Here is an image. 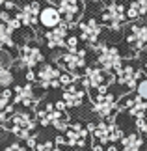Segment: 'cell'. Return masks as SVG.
I'll return each mask as SVG.
<instances>
[{
	"mask_svg": "<svg viewBox=\"0 0 147 151\" xmlns=\"http://www.w3.org/2000/svg\"><path fill=\"white\" fill-rule=\"evenodd\" d=\"M36 116L37 119L41 121V125H52L56 127L58 131H67L69 127V118H67V112H65V104L62 103H37V108H36Z\"/></svg>",
	"mask_w": 147,
	"mask_h": 151,
	"instance_id": "6da1fadb",
	"label": "cell"
},
{
	"mask_svg": "<svg viewBox=\"0 0 147 151\" xmlns=\"http://www.w3.org/2000/svg\"><path fill=\"white\" fill-rule=\"evenodd\" d=\"M4 127L9 132H13L17 138L26 140V138H30V132H34L36 129V119L28 112H13L4 123Z\"/></svg>",
	"mask_w": 147,
	"mask_h": 151,
	"instance_id": "7a4b0ae2",
	"label": "cell"
},
{
	"mask_svg": "<svg viewBox=\"0 0 147 151\" xmlns=\"http://www.w3.org/2000/svg\"><path fill=\"white\" fill-rule=\"evenodd\" d=\"M87 131L95 136V140L99 144H114V142H117V140L123 138V132L119 129V125H117L115 121H112L110 118L99 121L97 125L90 123L87 125Z\"/></svg>",
	"mask_w": 147,
	"mask_h": 151,
	"instance_id": "3957f363",
	"label": "cell"
},
{
	"mask_svg": "<svg viewBox=\"0 0 147 151\" xmlns=\"http://www.w3.org/2000/svg\"><path fill=\"white\" fill-rule=\"evenodd\" d=\"M80 80L84 84V90L104 91L114 78H112V73L106 71V69H103V67H86V71H84Z\"/></svg>",
	"mask_w": 147,
	"mask_h": 151,
	"instance_id": "277c9868",
	"label": "cell"
},
{
	"mask_svg": "<svg viewBox=\"0 0 147 151\" xmlns=\"http://www.w3.org/2000/svg\"><path fill=\"white\" fill-rule=\"evenodd\" d=\"M101 19H103V24L108 26L110 30H119V28L128 21L127 17V6L123 2H110L106 8L103 9L101 13Z\"/></svg>",
	"mask_w": 147,
	"mask_h": 151,
	"instance_id": "5b68a950",
	"label": "cell"
},
{
	"mask_svg": "<svg viewBox=\"0 0 147 151\" xmlns=\"http://www.w3.org/2000/svg\"><path fill=\"white\" fill-rule=\"evenodd\" d=\"M97 50V62L99 65H101L103 69H106V71H117V69L121 67V52L117 50L115 47H110V45H97L95 47Z\"/></svg>",
	"mask_w": 147,
	"mask_h": 151,
	"instance_id": "8992f818",
	"label": "cell"
},
{
	"mask_svg": "<svg viewBox=\"0 0 147 151\" xmlns=\"http://www.w3.org/2000/svg\"><path fill=\"white\" fill-rule=\"evenodd\" d=\"M91 103H93V112L103 119H108L117 108L115 97L110 91H95L91 95Z\"/></svg>",
	"mask_w": 147,
	"mask_h": 151,
	"instance_id": "52a82bcc",
	"label": "cell"
},
{
	"mask_svg": "<svg viewBox=\"0 0 147 151\" xmlns=\"http://www.w3.org/2000/svg\"><path fill=\"white\" fill-rule=\"evenodd\" d=\"M87 132H90L87 127H84L82 123H73L67 127L65 134L56 138V144L58 146L65 144V146H71V147H82L87 142Z\"/></svg>",
	"mask_w": 147,
	"mask_h": 151,
	"instance_id": "ba28073f",
	"label": "cell"
},
{
	"mask_svg": "<svg viewBox=\"0 0 147 151\" xmlns=\"http://www.w3.org/2000/svg\"><path fill=\"white\" fill-rule=\"evenodd\" d=\"M56 62H58V65L63 67L65 71L78 75L80 69L86 67V50L84 49H78V50H73V52L67 50V52H63L62 56H58Z\"/></svg>",
	"mask_w": 147,
	"mask_h": 151,
	"instance_id": "9c48e42d",
	"label": "cell"
},
{
	"mask_svg": "<svg viewBox=\"0 0 147 151\" xmlns=\"http://www.w3.org/2000/svg\"><path fill=\"white\" fill-rule=\"evenodd\" d=\"M60 15L63 22L69 26H75L84 13V0H60Z\"/></svg>",
	"mask_w": 147,
	"mask_h": 151,
	"instance_id": "30bf717a",
	"label": "cell"
},
{
	"mask_svg": "<svg viewBox=\"0 0 147 151\" xmlns=\"http://www.w3.org/2000/svg\"><path fill=\"white\" fill-rule=\"evenodd\" d=\"M140 77H142V69H140L136 63H121V67L115 71V80L125 88H134L140 82Z\"/></svg>",
	"mask_w": 147,
	"mask_h": 151,
	"instance_id": "8fae6325",
	"label": "cell"
},
{
	"mask_svg": "<svg viewBox=\"0 0 147 151\" xmlns=\"http://www.w3.org/2000/svg\"><path fill=\"white\" fill-rule=\"evenodd\" d=\"M117 108H119V112L121 110H127L132 118H140L142 114L147 112V101H143L138 93H127L125 97L119 99Z\"/></svg>",
	"mask_w": 147,
	"mask_h": 151,
	"instance_id": "7c38bea8",
	"label": "cell"
},
{
	"mask_svg": "<svg viewBox=\"0 0 147 151\" xmlns=\"http://www.w3.org/2000/svg\"><path fill=\"white\" fill-rule=\"evenodd\" d=\"M78 32H80V39H82V41H86V43L90 45V47H93V49L97 47L99 36H101V24H99V22L93 19V17L80 21Z\"/></svg>",
	"mask_w": 147,
	"mask_h": 151,
	"instance_id": "4fadbf2b",
	"label": "cell"
},
{
	"mask_svg": "<svg viewBox=\"0 0 147 151\" xmlns=\"http://www.w3.org/2000/svg\"><path fill=\"white\" fill-rule=\"evenodd\" d=\"M60 77H62V71L58 69L56 65L52 63H43L39 65V71H37V80L41 84V88H60Z\"/></svg>",
	"mask_w": 147,
	"mask_h": 151,
	"instance_id": "5bb4252c",
	"label": "cell"
},
{
	"mask_svg": "<svg viewBox=\"0 0 147 151\" xmlns=\"http://www.w3.org/2000/svg\"><path fill=\"white\" fill-rule=\"evenodd\" d=\"M43 60V52L36 43H26L21 47L19 52V65L26 69H34L37 63Z\"/></svg>",
	"mask_w": 147,
	"mask_h": 151,
	"instance_id": "9a60e30c",
	"label": "cell"
},
{
	"mask_svg": "<svg viewBox=\"0 0 147 151\" xmlns=\"http://www.w3.org/2000/svg\"><path fill=\"white\" fill-rule=\"evenodd\" d=\"M69 26L67 22H60L58 26L54 28H50L49 32L45 34V43H47V47L49 49H58V47H65V39L69 37Z\"/></svg>",
	"mask_w": 147,
	"mask_h": 151,
	"instance_id": "2e32d148",
	"label": "cell"
},
{
	"mask_svg": "<svg viewBox=\"0 0 147 151\" xmlns=\"http://www.w3.org/2000/svg\"><path fill=\"white\" fill-rule=\"evenodd\" d=\"M127 43L134 52H140L147 47V26L145 24H134L128 30Z\"/></svg>",
	"mask_w": 147,
	"mask_h": 151,
	"instance_id": "e0dca14e",
	"label": "cell"
},
{
	"mask_svg": "<svg viewBox=\"0 0 147 151\" xmlns=\"http://www.w3.org/2000/svg\"><path fill=\"white\" fill-rule=\"evenodd\" d=\"M13 103L15 104H22V106H36L37 104V97L36 91L28 82L26 86H15L13 90Z\"/></svg>",
	"mask_w": 147,
	"mask_h": 151,
	"instance_id": "ac0fdd59",
	"label": "cell"
},
{
	"mask_svg": "<svg viewBox=\"0 0 147 151\" xmlns=\"http://www.w3.org/2000/svg\"><path fill=\"white\" fill-rule=\"evenodd\" d=\"M39 13H41V8H39V2L36 0H30L22 6V9L17 13V17L21 19L22 26H34L36 22L39 21Z\"/></svg>",
	"mask_w": 147,
	"mask_h": 151,
	"instance_id": "d6986e66",
	"label": "cell"
},
{
	"mask_svg": "<svg viewBox=\"0 0 147 151\" xmlns=\"http://www.w3.org/2000/svg\"><path fill=\"white\" fill-rule=\"evenodd\" d=\"M84 97H86V91L76 88L75 84H71V86H67V88H63L62 101L69 108H78V106H82V103H84Z\"/></svg>",
	"mask_w": 147,
	"mask_h": 151,
	"instance_id": "ffe728a7",
	"label": "cell"
},
{
	"mask_svg": "<svg viewBox=\"0 0 147 151\" xmlns=\"http://www.w3.org/2000/svg\"><path fill=\"white\" fill-rule=\"evenodd\" d=\"M62 15H60V11H58L56 8H43L41 9V13H39V22L43 24L45 28H54L58 26L62 22Z\"/></svg>",
	"mask_w": 147,
	"mask_h": 151,
	"instance_id": "44dd1931",
	"label": "cell"
},
{
	"mask_svg": "<svg viewBox=\"0 0 147 151\" xmlns=\"http://www.w3.org/2000/svg\"><path fill=\"white\" fill-rule=\"evenodd\" d=\"M145 13H147V0H131V4L127 6V17L131 21H138Z\"/></svg>",
	"mask_w": 147,
	"mask_h": 151,
	"instance_id": "7402d4cb",
	"label": "cell"
},
{
	"mask_svg": "<svg viewBox=\"0 0 147 151\" xmlns=\"http://www.w3.org/2000/svg\"><path fill=\"white\" fill-rule=\"evenodd\" d=\"M142 149V136L132 132L121 138V151H140Z\"/></svg>",
	"mask_w": 147,
	"mask_h": 151,
	"instance_id": "603a6c76",
	"label": "cell"
},
{
	"mask_svg": "<svg viewBox=\"0 0 147 151\" xmlns=\"http://www.w3.org/2000/svg\"><path fill=\"white\" fill-rule=\"evenodd\" d=\"M13 45V30L0 21V49L2 47H11Z\"/></svg>",
	"mask_w": 147,
	"mask_h": 151,
	"instance_id": "cb8c5ba5",
	"label": "cell"
},
{
	"mask_svg": "<svg viewBox=\"0 0 147 151\" xmlns=\"http://www.w3.org/2000/svg\"><path fill=\"white\" fill-rule=\"evenodd\" d=\"M11 82H13V73L9 69H0V88L2 90H8Z\"/></svg>",
	"mask_w": 147,
	"mask_h": 151,
	"instance_id": "d4e9b609",
	"label": "cell"
},
{
	"mask_svg": "<svg viewBox=\"0 0 147 151\" xmlns=\"http://www.w3.org/2000/svg\"><path fill=\"white\" fill-rule=\"evenodd\" d=\"M11 101H13V91H11V90H2V91H0V110L9 108Z\"/></svg>",
	"mask_w": 147,
	"mask_h": 151,
	"instance_id": "484cf974",
	"label": "cell"
},
{
	"mask_svg": "<svg viewBox=\"0 0 147 151\" xmlns=\"http://www.w3.org/2000/svg\"><path fill=\"white\" fill-rule=\"evenodd\" d=\"M78 78H82L80 75H75V73H69V71H65V73H62V77H60V84L63 86V88H67V86L75 84Z\"/></svg>",
	"mask_w": 147,
	"mask_h": 151,
	"instance_id": "4316f807",
	"label": "cell"
},
{
	"mask_svg": "<svg viewBox=\"0 0 147 151\" xmlns=\"http://www.w3.org/2000/svg\"><path fill=\"white\" fill-rule=\"evenodd\" d=\"M13 63V58L6 49H0V69H9Z\"/></svg>",
	"mask_w": 147,
	"mask_h": 151,
	"instance_id": "83f0119b",
	"label": "cell"
},
{
	"mask_svg": "<svg viewBox=\"0 0 147 151\" xmlns=\"http://www.w3.org/2000/svg\"><path fill=\"white\" fill-rule=\"evenodd\" d=\"M136 127H138V131L147 138V112L142 114L140 118H136Z\"/></svg>",
	"mask_w": 147,
	"mask_h": 151,
	"instance_id": "f1b7e54d",
	"label": "cell"
},
{
	"mask_svg": "<svg viewBox=\"0 0 147 151\" xmlns=\"http://www.w3.org/2000/svg\"><path fill=\"white\" fill-rule=\"evenodd\" d=\"M136 93L142 97L143 101H147V78H143V80H140V82H138V86H136Z\"/></svg>",
	"mask_w": 147,
	"mask_h": 151,
	"instance_id": "f546056e",
	"label": "cell"
},
{
	"mask_svg": "<svg viewBox=\"0 0 147 151\" xmlns=\"http://www.w3.org/2000/svg\"><path fill=\"white\" fill-rule=\"evenodd\" d=\"M58 147L60 146H58L56 142H45V144H39L36 147V151H60Z\"/></svg>",
	"mask_w": 147,
	"mask_h": 151,
	"instance_id": "4dcf8cb0",
	"label": "cell"
},
{
	"mask_svg": "<svg viewBox=\"0 0 147 151\" xmlns=\"http://www.w3.org/2000/svg\"><path fill=\"white\" fill-rule=\"evenodd\" d=\"M65 47H67V50H78V37L76 36H69L67 39H65Z\"/></svg>",
	"mask_w": 147,
	"mask_h": 151,
	"instance_id": "1f68e13d",
	"label": "cell"
},
{
	"mask_svg": "<svg viewBox=\"0 0 147 151\" xmlns=\"http://www.w3.org/2000/svg\"><path fill=\"white\" fill-rule=\"evenodd\" d=\"M6 151H32V149L28 147L26 144H19V142H15V144H9V146L6 147Z\"/></svg>",
	"mask_w": 147,
	"mask_h": 151,
	"instance_id": "d6a6232c",
	"label": "cell"
},
{
	"mask_svg": "<svg viewBox=\"0 0 147 151\" xmlns=\"http://www.w3.org/2000/svg\"><path fill=\"white\" fill-rule=\"evenodd\" d=\"M0 6L6 9V11H9V9H15V6H17V0H0Z\"/></svg>",
	"mask_w": 147,
	"mask_h": 151,
	"instance_id": "836d02e7",
	"label": "cell"
},
{
	"mask_svg": "<svg viewBox=\"0 0 147 151\" xmlns=\"http://www.w3.org/2000/svg\"><path fill=\"white\" fill-rule=\"evenodd\" d=\"M26 146L30 147L32 151H36V147L39 146V144H37V138H36V136H30V138H26Z\"/></svg>",
	"mask_w": 147,
	"mask_h": 151,
	"instance_id": "e575fe53",
	"label": "cell"
},
{
	"mask_svg": "<svg viewBox=\"0 0 147 151\" xmlns=\"http://www.w3.org/2000/svg\"><path fill=\"white\" fill-rule=\"evenodd\" d=\"M26 80H28V82H34V80H37V73H34L32 69H28V71H26Z\"/></svg>",
	"mask_w": 147,
	"mask_h": 151,
	"instance_id": "d590c367",
	"label": "cell"
},
{
	"mask_svg": "<svg viewBox=\"0 0 147 151\" xmlns=\"http://www.w3.org/2000/svg\"><path fill=\"white\" fill-rule=\"evenodd\" d=\"M93 151H103V144H95V146H93Z\"/></svg>",
	"mask_w": 147,
	"mask_h": 151,
	"instance_id": "8d00e7d4",
	"label": "cell"
},
{
	"mask_svg": "<svg viewBox=\"0 0 147 151\" xmlns=\"http://www.w3.org/2000/svg\"><path fill=\"white\" fill-rule=\"evenodd\" d=\"M106 151H119V149H117V147H115V146H110V147H108V149H106Z\"/></svg>",
	"mask_w": 147,
	"mask_h": 151,
	"instance_id": "74e56055",
	"label": "cell"
},
{
	"mask_svg": "<svg viewBox=\"0 0 147 151\" xmlns=\"http://www.w3.org/2000/svg\"><path fill=\"white\" fill-rule=\"evenodd\" d=\"M90 2H93V4H101V2H104V0H90Z\"/></svg>",
	"mask_w": 147,
	"mask_h": 151,
	"instance_id": "f35d334b",
	"label": "cell"
},
{
	"mask_svg": "<svg viewBox=\"0 0 147 151\" xmlns=\"http://www.w3.org/2000/svg\"><path fill=\"white\" fill-rule=\"evenodd\" d=\"M143 71H145V75H147V62H145V65H143Z\"/></svg>",
	"mask_w": 147,
	"mask_h": 151,
	"instance_id": "ab89813d",
	"label": "cell"
},
{
	"mask_svg": "<svg viewBox=\"0 0 147 151\" xmlns=\"http://www.w3.org/2000/svg\"><path fill=\"white\" fill-rule=\"evenodd\" d=\"M52 2H54V0H52Z\"/></svg>",
	"mask_w": 147,
	"mask_h": 151,
	"instance_id": "60d3db41",
	"label": "cell"
}]
</instances>
